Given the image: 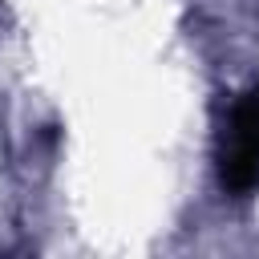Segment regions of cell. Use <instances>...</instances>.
Here are the masks:
<instances>
[{"instance_id":"6da1fadb","label":"cell","mask_w":259,"mask_h":259,"mask_svg":"<svg viewBox=\"0 0 259 259\" xmlns=\"http://www.w3.org/2000/svg\"><path fill=\"white\" fill-rule=\"evenodd\" d=\"M255 182H259V89L235 101L223 150V186L243 194Z\"/></svg>"}]
</instances>
